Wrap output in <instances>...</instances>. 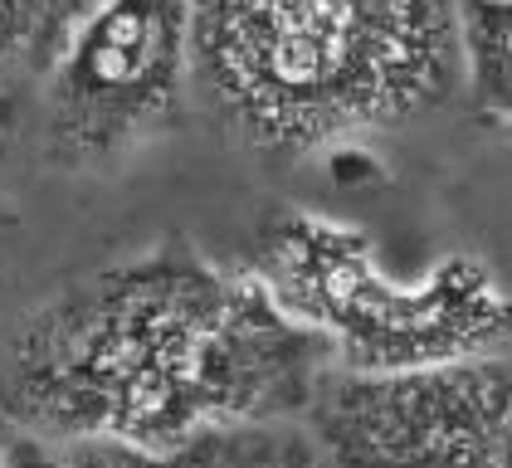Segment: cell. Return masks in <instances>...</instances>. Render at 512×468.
<instances>
[{
  "mask_svg": "<svg viewBox=\"0 0 512 468\" xmlns=\"http://www.w3.org/2000/svg\"><path fill=\"white\" fill-rule=\"evenodd\" d=\"M93 0H0V88H20L49 69Z\"/></svg>",
  "mask_w": 512,
  "mask_h": 468,
  "instance_id": "cell-6",
  "label": "cell"
},
{
  "mask_svg": "<svg viewBox=\"0 0 512 468\" xmlns=\"http://www.w3.org/2000/svg\"><path fill=\"white\" fill-rule=\"evenodd\" d=\"M313 444L337 464H508L512 381L503 356L405 371H317Z\"/></svg>",
  "mask_w": 512,
  "mask_h": 468,
  "instance_id": "cell-5",
  "label": "cell"
},
{
  "mask_svg": "<svg viewBox=\"0 0 512 468\" xmlns=\"http://www.w3.org/2000/svg\"><path fill=\"white\" fill-rule=\"evenodd\" d=\"M322 347L249 273L152 249L64 288L0 342V415L49 449L108 439L171 459L210 425L303 415Z\"/></svg>",
  "mask_w": 512,
  "mask_h": 468,
  "instance_id": "cell-1",
  "label": "cell"
},
{
  "mask_svg": "<svg viewBox=\"0 0 512 468\" xmlns=\"http://www.w3.org/2000/svg\"><path fill=\"white\" fill-rule=\"evenodd\" d=\"M44 147L98 166L166 132L191 83V0H93L44 69Z\"/></svg>",
  "mask_w": 512,
  "mask_h": 468,
  "instance_id": "cell-4",
  "label": "cell"
},
{
  "mask_svg": "<svg viewBox=\"0 0 512 468\" xmlns=\"http://www.w3.org/2000/svg\"><path fill=\"white\" fill-rule=\"evenodd\" d=\"M30 459H54V449L30 439L25 429H15L5 415H0V464H30Z\"/></svg>",
  "mask_w": 512,
  "mask_h": 468,
  "instance_id": "cell-9",
  "label": "cell"
},
{
  "mask_svg": "<svg viewBox=\"0 0 512 468\" xmlns=\"http://www.w3.org/2000/svg\"><path fill=\"white\" fill-rule=\"evenodd\" d=\"M0 142H5V122H0Z\"/></svg>",
  "mask_w": 512,
  "mask_h": 468,
  "instance_id": "cell-10",
  "label": "cell"
},
{
  "mask_svg": "<svg viewBox=\"0 0 512 468\" xmlns=\"http://www.w3.org/2000/svg\"><path fill=\"white\" fill-rule=\"evenodd\" d=\"M171 459L186 464H313L322 459L303 429H288L283 420H230L191 434Z\"/></svg>",
  "mask_w": 512,
  "mask_h": 468,
  "instance_id": "cell-8",
  "label": "cell"
},
{
  "mask_svg": "<svg viewBox=\"0 0 512 468\" xmlns=\"http://www.w3.org/2000/svg\"><path fill=\"white\" fill-rule=\"evenodd\" d=\"M459 74L454 0H191V83L249 152L400 127Z\"/></svg>",
  "mask_w": 512,
  "mask_h": 468,
  "instance_id": "cell-2",
  "label": "cell"
},
{
  "mask_svg": "<svg viewBox=\"0 0 512 468\" xmlns=\"http://www.w3.org/2000/svg\"><path fill=\"white\" fill-rule=\"evenodd\" d=\"M244 273L288 317L332 342L347 371H405L498 347L508 298L488 264L469 254L439 259L405 283L376 264L371 234L288 210L254 234Z\"/></svg>",
  "mask_w": 512,
  "mask_h": 468,
  "instance_id": "cell-3",
  "label": "cell"
},
{
  "mask_svg": "<svg viewBox=\"0 0 512 468\" xmlns=\"http://www.w3.org/2000/svg\"><path fill=\"white\" fill-rule=\"evenodd\" d=\"M454 20H459V64L469 69L478 103L493 117H508V74H512L508 0H454Z\"/></svg>",
  "mask_w": 512,
  "mask_h": 468,
  "instance_id": "cell-7",
  "label": "cell"
}]
</instances>
